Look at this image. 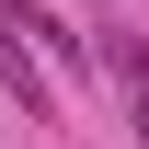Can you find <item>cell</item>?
<instances>
[{
    "mask_svg": "<svg viewBox=\"0 0 149 149\" xmlns=\"http://www.w3.org/2000/svg\"><path fill=\"white\" fill-rule=\"evenodd\" d=\"M138 149H149V103H138Z\"/></svg>",
    "mask_w": 149,
    "mask_h": 149,
    "instance_id": "7a4b0ae2",
    "label": "cell"
},
{
    "mask_svg": "<svg viewBox=\"0 0 149 149\" xmlns=\"http://www.w3.org/2000/svg\"><path fill=\"white\" fill-rule=\"evenodd\" d=\"M103 57H115V69H126V92H138V103H149V35H115V46H103Z\"/></svg>",
    "mask_w": 149,
    "mask_h": 149,
    "instance_id": "6da1fadb",
    "label": "cell"
}]
</instances>
